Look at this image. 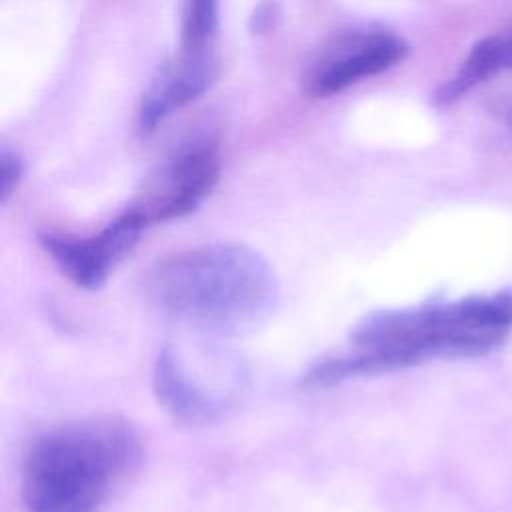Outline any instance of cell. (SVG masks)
<instances>
[{"instance_id": "obj_1", "label": "cell", "mask_w": 512, "mask_h": 512, "mask_svg": "<svg viewBox=\"0 0 512 512\" xmlns=\"http://www.w3.org/2000/svg\"><path fill=\"white\" fill-rule=\"evenodd\" d=\"M510 332L512 290L380 310L354 328L344 352L316 362L302 376V386L328 388L434 358L484 356L502 346Z\"/></svg>"}, {"instance_id": "obj_2", "label": "cell", "mask_w": 512, "mask_h": 512, "mask_svg": "<svg viewBox=\"0 0 512 512\" xmlns=\"http://www.w3.org/2000/svg\"><path fill=\"white\" fill-rule=\"evenodd\" d=\"M150 300L176 322L214 336L262 324L278 302L270 264L242 244H206L160 258L148 272Z\"/></svg>"}, {"instance_id": "obj_3", "label": "cell", "mask_w": 512, "mask_h": 512, "mask_svg": "<svg viewBox=\"0 0 512 512\" xmlns=\"http://www.w3.org/2000/svg\"><path fill=\"white\" fill-rule=\"evenodd\" d=\"M140 458V436L124 420L56 424L40 432L24 454L26 512H102Z\"/></svg>"}, {"instance_id": "obj_4", "label": "cell", "mask_w": 512, "mask_h": 512, "mask_svg": "<svg viewBox=\"0 0 512 512\" xmlns=\"http://www.w3.org/2000/svg\"><path fill=\"white\" fill-rule=\"evenodd\" d=\"M220 172L212 144L196 142L172 156L144 184L138 198L128 206L148 226L182 218L212 192Z\"/></svg>"}, {"instance_id": "obj_5", "label": "cell", "mask_w": 512, "mask_h": 512, "mask_svg": "<svg viewBox=\"0 0 512 512\" xmlns=\"http://www.w3.org/2000/svg\"><path fill=\"white\" fill-rule=\"evenodd\" d=\"M142 230H146V224L126 208L98 232L74 236L46 230L38 238L44 252L70 282L84 290H96L134 248Z\"/></svg>"}, {"instance_id": "obj_6", "label": "cell", "mask_w": 512, "mask_h": 512, "mask_svg": "<svg viewBox=\"0 0 512 512\" xmlns=\"http://www.w3.org/2000/svg\"><path fill=\"white\" fill-rule=\"evenodd\" d=\"M408 46L390 32H348L326 46L308 76L312 96H332L402 62Z\"/></svg>"}, {"instance_id": "obj_7", "label": "cell", "mask_w": 512, "mask_h": 512, "mask_svg": "<svg viewBox=\"0 0 512 512\" xmlns=\"http://www.w3.org/2000/svg\"><path fill=\"white\" fill-rule=\"evenodd\" d=\"M216 78V60L206 50H182V54L166 64L152 80L142 98L138 124L142 130H154L170 114L196 100Z\"/></svg>"}, {"instance_id": "obj_8", "label": "cell", "mask_w": 512, "mask_h": 512, "mask_svg": "<svg viewBox=\"0 0 512 512\" xmlns=\"http://www.w3.org/2000/svg\"><path fill=\"white\" fill-rule=\"evenodd\" d=\"M152 386L160 406L184 424H208L224 410V396L192 372L178 350L166 346L156 358Z\"/></svg>"}, {"instance_id": "obj_9", "label": "cell", "mask_w": 512, "mask_h": 512, "mask_svg": "<svg viewBox=\"0 0 512 512\" xmlns=\"http://www.w3.org/2000/svg\"><path fill=\"white\" fill-rule=\"evenodd\" d=\"M504 70V52H502V36L492 34L478 40L468 56L464 58L460 70L438 88L434 94V102L438 106H450L460 100L468 90L486 82L494 74Z\"/></svg>"}, {"instance_id": "obj_10", "label": "cell", "mask_w": 512, "mask_h": 512, "mask_svg": "<svg viewBox=\"0 0 512 512\" xmlns=\"http://www.w3.org/2000/svg\"><path fill=\"white\" fill-rule=\"evenodd\" d=\"M218 26V0H184L182 50H206Z\"/></svg>"}, {"instance_id": "obj_11", "label": "cell", "mask_w": 512, "mask_h": 512, "mask_svg": "<svg viewBox=\"0 0 512 512\" xmlns=\"http://www.w3.org/2000/svg\"><path fill=\"white\" fill-rule=\"evenodd\" d=\"M22 160L18 154L10 152V150H2L0 154V198L2 202L8 200V196L14 192V188L18 186L20 178H22Z\"/></svg>"}, {"instance_id": "obj_12", "label": "cell", "mask_w": 512, "mask_h": 512, "mask_svg": "<svg viewBox=\"0 0 512 512\" xmlns=\"http://www.w3.org/2000/svg\"><path fill=\"white\" fill-rule=\"evenodd\" d=\"M280 18V8L276 0H262L250 16V32L266 34L270 32Z\"/></svg>"}, {"instance_id": "obj_13", "label": "cell", "mask_w": 512, "mask_h": 512, "mask_svg": "<svg viewBox=\"0 0 512 512\" xmlns=\"http://www.w3.org/2000/svg\"><path fill=\"white\" fill-rule=\"evenodd\" d=\"M502 36V52H504V70H512V28Z\"/></svg>"}, {"instance_id": "obj_14", "label": "cell", "mask_w": 512, "mask_h": 512, "mask_svg": "<svg viewBox=\"0 0 512 512\" xmlns=\"http://www.w3.org/2000/svg\"><path fill=\"white\" fill-rule=\"evenodd\" d=\"M506 120H508V124L512 126V106L508 108V112H506Z\"/></svg>"}]
</instances>
